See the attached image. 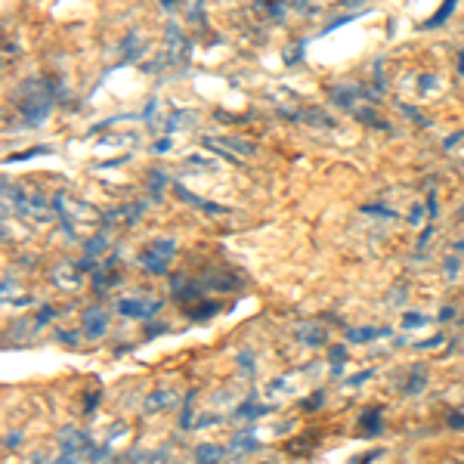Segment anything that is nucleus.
I'll use <instances>...</instances> for the list:
<instances>
[{
  "mask_svg": "<svg viewBox=\"0 0 464 464\" xmlns=\"http://www.w3.org/2000/svg\"><path fill=\"white\" fill-rule=\"evenodd\" d=\"M424 322H428L424 313H406V316H402V325L406 328H418V325H424Z\"/></svg>",
  "mask_w": 464,
  "mask_h": 464,
  "instance_id": "34",
  "label": "nucleus"
},
{
  "mask_svg": "<svg viewBox=\"0 0 464 464\" xmlns=\"http://www.w3.org/2000/svg\"><path fill=\"white\" fill-rule=\"evenodd\" d=\"M461 137H464V133H461V130H458V133H452V137H449V139H446V143H443V146H446V149H452V146H455V143H458V139H461Z\"/></svg>",
  "mask_w": 464,
  "mask_h": 464,
  "instance_id": "50",
  "label": "nucleus"
},
{
  "mask_svg": "<svg viewBox=\"0 0 464 464\" xmlns=\"http://www.w3.org/2000/svg\"><path fill=\"white\" fill-rule=\"evenodd\" d=\"M359 211H362V214H378V217H387V220H393V217H396V211H390V207H387V205H362V207H359Z\"/></svg>",
  "mask_w": 464,
  "mask_h": 464,
  "instance_id": "31",
  "label": "nucleus"
},
{
  "mask_svg": "<svg viewBox=\"0 0 464 464\" xmlns=\"http://www.w3.org/2000/svg\"><path fill=\"white\" fill-rule=\"evenodd\" d=\"M56 313H59V310H56V306H50V303H43V306H41V313H37V316H34V328H41V325H47V322H50V319H53V316H56Z\"/></svg>",
  "mask_w": 464,
  "mask_h": 464,
  "instance_id": "30",
  "label": "nucleus"
},
{
  "mask_svg": "<svg viewBox=\"0 0 464 464\" xmlns=\"http://www.w3.org/2000/svg\"><path fill=\"white\" fill-rule=\"evenodd\" d=\"M424 384H428V369H424V365H411L409 381H406V393L409 396H418V393L424 390Z\"/></svg>",
  "mask_w": 464,
  "mask_h": 464,
  "instance_id": "13",
  "label": "nucleus"
},
{
  "mask_svg": "<svg viewBox=\"0 0 464 464\" xmlns=\"http://www.w3.org/2000/svg\"><path fill=\"white\" fill-rule=\"evenodd\" d=\"M161 303L164 301H158V297H121L118 301V313L130 319H149L161 310Z\"/></svg>",
  "mask_w": 464,
  "mask_h": 464,
  "instance_id": "3",
  "label": "nucleus"
},
{
  "mask_svg": "<svg viewBox=\"0 0 464 464\" xmlns=\"http://www.w3.org/2000/svg\"><path fill=\"white\" fill-rule=\"evenodd\" d=\"M260 6H264V10L269 13V16H275V19H282V16H285V6L273 4V0H269V4H260Z\"/></svg>",
  "mask_w": 464,
  "mask_h": 464,
  "instance_id": "39",
  "label": "nucleus"
},
{
  "mask_svg": "<svg viewBox=\"0 0 464 464\" xmlns=\"http://www.w3.org/2000/svg\"><path fill=\"white\" fill-rule=\"evenodd\" d=\"M458 69H461V74H464V50L458 53Z\"/></svg>",
  "mask_w": 464,
  "mask_h": 464,
  "instance_id": "52",
  "label": "nucleus"
},
{
  "mask_svg": "<svg viewBox=\"0 0 464 464\" xmlns=\"http://www.w3.org/2000/svg\"><path fill=\"white\" fill-rule=\"evenodd\" d=\"M452 13H455V0H446V4L439 6V13H437V16H433V19L428 22V28H439V25H443V22H446L449 16H452Z\"/></svg>",
  "mask_w": 464,
  "mask_h": 464,
  "instance_id": "26",
  "label": "nucleus"
},
{
  "mask_svg": "<svg viewBox=\"0 0 464 464\" xmlns=\"http://www.w3.org/2000/svg\"><path fill=\"white\" fill-rule=\"evenodd\" d=\"M164 41H168V50H164V62H186V59H189V41H186V34L179 32V25L177 22H168V25H164Z\"/></svg>",
  "mask_w": 464,
  "mask_h": 464,
  "instance_id": "2",
  "label": "nucleus"
},
{
  "mask_svg": "<svg viewBox=\"0 0 464 464\" xmlns=\"http://www.w3.org/2000/svg\"><path fill=\"white\" fill-rule=\"evenodd\" d=\"M303 47H306V41H301V43H297V47H291V50H288V56H285V62H288V65H294L297 59L303 56Z\"/></svg>",
  "mask_w": 464,
  "mask_h": 464,
  "instance_id": "36",
  "label": "nucleus"
},
{
  "mask_svg": "<svg viewBox=\"0 0 464 464\" xmlns=\"http://www.w3.org/2000/svg\"><path fill=\"white\" fill-rule=\"evenodd\" d=\"M74 273V266H69V264H65V266H59L56 269V285H65V288H78L81 285V275H71Z\"/></svg>",
  "mask_w": 464,
  "mask_h": 464,
  "instance_id": "19",
  "label": "nucleus"
},
{
  "mask_svg": "<svg viewBox=\"0 0 464 464\" xmlns=\"http://www.w3.org/2000/svg\"><path fill=\"white\" fill-rule=\"evenodd\" d=\"M84 338L87 341H100L102 334L109 332V316H106V310H100V306H87V313H84Z\"/></svg>",
  "mask_w": 464,
  "mask_h": 464,
  "instance_id": "5",
  "label": "nucleus"
},
{
  "mask_svg": "<svg viewBox=\"0 0 464 464\" xmlns=\"http://www.w3.org/2000/svg\"><path fill=\"white\" fill-rule=\"evenodd\" d=\"M409 223H411V226H418V223H421V205H415V207H411Z\"/></svg>",
  "mask_w": 464,
  "mask_h": 464,
  "instance_id": "48",
  "label": "nucleus"
},
{
  "mask_svg": "<svg viewBox=\"0 0 464 464\" xmlns=\"http://www.w3.org/2000/svg\"><path fill=\"white\" fill-rule=\"evenodd\" d=\"M170 406H177V393L170 390V387H164V390H155V393L146 400V411H149V415H155V411H168Z\"/></svg>",
  "mask_w": 464,
  "mask_h": 464,
  "instance_id": "8",
  "label": "nucleus"
},
{
  "mask_svg": "<svg viewBox=\"0 0 464 464\" xmlns=\"http://www.w3.org/2000/svg\"><path fill=\"white\" fill-rule=\"evenodd\" d=\"M229 449H232V452H238V455L254 452V449H257V437H254L251 428H248V430H242V433H236V437H232Z\"/></svg>",
  "mask_w": 464,
  "mask_h": 464,
  "instance_id": "16",
  "label": "nucleus"
},
{
  "mask_svg": "<svg viewBox=\"0 0 464 464\" xmlns=\"http://www.w3.org/2000/svg\"><path fill=\"white\" fill-rule=\"evenodd\" d=\"M164 332H168V325H164V322H152V325L146 328L149 338H155V334H164Z\"/></svg>",
  "mask_w": 464,
  "mask_h": 464,
  "instance_id": "41",
  "label": "nucleus"
},
{
  "mask_svg": "<svg viewBox=\"0 0 464 464\" xmlns=\"http://www.w3.org/2000/svg\"><path fill=\"white\" fill-rule=\"evenodd\" d=\"M455 251H464V242H458V245H455Z\"/></svg>",
  "mask_w": 464,
  "mask_h": 464,
  "instance_id": "53",
  "label": "nucleus"
},
{
  "mask_svg": "<svg viewBox=\"0 0 464 464\" xmlns=\"http://www.w3.org/2000/svg\"><path fill=\"white\" fill-rule=\"evenodd\" d=\"M111 285H118V275L115 273H93V288L96 291H100V294H102V291H106V288H111Z\"/></svg>",
  "mask_w": 464,
  "mask_h": 464,
  "instance_id": "28",
  "label": "nucleus"
},
{
  "mask_svg": "<svg viewBox=\"0 0 464 464\" xmlns=\"http://www.w3.org/2000/svg\"><path fill=\"white\" fill-rule=\"evenodd\" d=\"M359 96H362V90H359V87H334L332 90V100L334 102H338V106L341 109H353V102L359 100Z\"/></svg>",
  "mask_w": 464,
  "mask_h": 464,
  "instance_id": "15",
  "label": "nucleus"
},
{
  "mask_svg": "<svg viewBox=\"0 0 464 464\" xmlns=\"http://www.w3.org/2000/svg\"><path fill=\"white\" fill-rule=\"evenodd\" d=\"M238 285H242V275L232 273V269H214L205 275V288L211 291H236Z\"/></svg>",
  "mask_w": 464,
  "mask_h": 464,
  "instance_id": "6",
  "label": "nucleus"
},
{
  "mask_svg": "<svg viewBox=\"0 0 464 464\" xmlns=\"http://www.w3.org/2000/svg\"><path fill=\"white\" fill-rule=\"evenodd\" d=\"M449 428H452V430H464V411H458V415L449 418Z\"/></svg>",
  "mask_w": 464,
  "mask_h": 464,
  "instance_id": "44",
  "label": "nucleus"
},
{
  "mask_svg": "<svg viewBox=\"0 0 464 464\" xmlns=\"http://www.w3.org/2000/svg\"><path fill=\"white\" fill-rule=\"evenodd\" d=\"M96 406H100V390H93V393H90L87 400H84V411H87V415H93Z\"/></svg>",
  "mask_w": 464,
  "mask_h": 464,
  "instance_id": "38",
  "label": "nucleus"
},
{
  "mask_svg": "<svg viewBox=\"0 0 464 464\" xmlns=\"http://www.w3.org/2000/svg\"><path fill=\"white\" fill-rule=\"evenodd\" d=\"M369 375H371V371H359V375H356V378H350L347 384H350V387H359V384H365V381H369Z\"/></svg>",
  "mask_w": 464,
  "mask_h": 464,
  "instance_id": "45",
  "label": "nucleus"
},
{
  "mask_svg": "<svg viewBox=\"0 0 464 464\" xmlns=\"http://www.w3.org/2000/svg\"><path fill=\"white\" fill-rule=\"evenodd\" d=\"M201 16H205V4H192L186 10V19H192V22H201Z\"/></svg>",
  "mask_w": 464,
  "mask_h": 464,
  "instance_id": "37",
  "label": "nucleus"
},
{
  "mask_svg": "<svg viewBox=\"0 0 464 464\" xmlns=\"http://www.w3.org/2000/svg\"><path fill=\"white\" fill-rule=\"evenodd\" d=\"M164 189H168V174L164 170H149V196H152V201H161Z\"/></svg>",
  "mask_w": 464,
  "mask_h": 464,
  "instance_id": "17",
  "label": "nucleus"
},
{
  "mask_svg": "<svg viewBox=\"0 0 464 464\" xmlns=\"http://www.w3.org/2000/svg\"><path fill=\"white\" fill-rule=\"evenodd\" d=\"M53 211H56V214H71V217H78V220H100V214H96L93 207L84 205V201L69 198L65 192H56V198H53Z\"/></svg>",
  "mask_w": 464,
  "mask_h": 464,
  "instance_id": "4",
  "label": "nucleus"
},
{
  "mask_svg": "<svg viewBox=\"0 0 464 464\" xmlns=\"http://www.w3.org/2000/svg\"><path fill=\"white\" fill-rule=\"evenodd\" d=\"M443 273H446V279H455V275H458V254H449L443 260Z\"/></svg>",
  "mask_w": 464,
  "mask_h": 464,
  "instance_id": "32",
  "label": "nucleus"
},
{
  "mask_svg": "<svg viewBox=\"0 0 464 464\" xmlns=\"http://www.w3.org/2000/svg\"><path fill=\"white\" fill-rule=\"evenodd\" d=\"M106 245H109V236H106V232H100V236L87 238V245H84V254H87V260H90V257H100Z\"/></svg>",
  "mask_w": 464,
  "mask_h": 464,
  "instance_id": "21",
  "label": "nucleus"
},
{
  "mask_svg": "<svg viewBox=\"0 0 464 464\" xmlns=\"http://www.w3.org/2000/svg\"><path fill=\"white\" fill-rule=\"evenodd\" d=\"M139 264H143L146 269H149V273H152V275H164V273H168V264H164V260L158 257V254H152V251H139Z\"/></svg>",
  "mask_w": 464,
  "mask_h": 464,
  "instance_id": "18",
  "label": "nucleus"
},
{
  "mask_svg": "<svg viewBox=\"0 0 464 464\" xmlns=\"http://www.w3.org/2000/svg\"><path fill=\"white\" fill-rule=\"evenodd\" d=\"M168 149H170V139L164 137V139H158V143L152 146V152H155V155H161V152H168Z\"/></svg>",
  "mask_w": 464,
  "mask_h": 464,
  "instance_id": "47",
  "label": "nucleus"
},
{
  "mask_svg": "<svg viewBox=\"0 0 464 464\" xmlns=\"http://www.w3.org/2000/svg\"><path fill=\"white\" fill-rule=\"evenodd\" d=\"M137 50H139V34L130 32V34H127L124 41H121V56H124V59H137V56H139Z\"/></svg>",
  "mask_w": 464,
  "mask_h": 464,
  "instance_id": "23",
  "label": "nucleus"
},
{
  "mask_svg": "<svg viewBox=\"0 0 464 464\" xmlns=\"http://www.w3.org/2000/svg\"><path fill=\"white\" fill-rule=\"evenodd\" d=\"M356 118H359V121H365V124H371V127H375V130H384V127H390V124L378 121V115H375V111H371V109H359V111H356Z\"/></svg>",
  "mask_w": 464,
  "mask_h": 464,
  "instance_id": "29",
  "label": "nucleus"
},
{
  "mask_svg": "<svg viewBox=\"0 0 464 464\" xmlns=\"http://www.w3.org/2000/svg\"><path fill=\"white\" fill-rule=\"evenodd\" d=\"M217 313H220V303H201L198 310H186V316H189L192 322H201V319H211V316H217Z\"/></svg>",
  "mask_w": 464,
  "mask_h": 464,
  "instance_id": "22",
  "label": "nucleus"
},
{
  "mask_svg": "<svg viewBox=\"0 0 464 464\" xmlns=\"http://www.w3.org/2000/svg\"><path fill=\"white\" fill-rule=\"evenodd\" d=\"M390 334H393V328L381 325V328H350L347 338L353 343H365V341H375V338H390Z\"/></svg>",
  "mask_w": 464,
  "mask_h": 464,
  "instance_id": "11",
  "label": "nucleus"
},
{
  "mask_svg": "<svg viewBox=\"0 0 464 464\" xmlns=\"http://www.w3.org/2000/svg\"><path fill=\"white\" fill-rule=\"evenodd\" d=\"M455 316V310L452 306H446V310H439V319H452Z\"/></svg>",
  "mask_w": 464,
  "mask_h": 464,
  "instance_id": "51",
  "label": "nucleus"
},
{
  "mask_svg": "<svg viewBox=\"0 0 464 464\" xmlns=\"http://www.w3.org/2000/svg\"><path fill=\"white\" fill-rule=\"evenodd\" d=\"M428 214H430V217H437V214H439V205H437V192H433V196H428Z\"/></svg>",
  "mask_w": 464,
  "mask_h": 464,
  "instance_id": "46",
  "label": "nucleus"
},
{
  "mask_svg": "<svg viewBox=\"0 0 464 464\" xmlns=\"http://www.w3.org/2000/svg\"><path fill=\"white\" fill-rule=\"evenodd\" d=\"M439 343H443V334H433V338H428V341L418 343V350H430V347H439Z\"/></svg>",
  "mask_w": 464,
  "mask_h": 464,
  "instance_id": "40",
  "label": "nucleus"
},
{
  "mask_svg": "<svg viewBox=\"0 0 464 464\" xmlns=\"http://www.w3.org/2000/svg\"><path fill=\"white\" fill-rule=\"evenodd\" d=\"M236 362H238V369H242V375H245V378H251V375H254V353H251V350H238Z\"/></svg>",
  "mask_w": 464,
  "mask_h": 464,
  "instance_id": "25",
  "label": "nucleus"
},
{
  "mask_svg": "<svg viewBox=\"0 0 464 464\" xmlns=\"http://www.w3.org/2000/svg\"><path fill=\"white\" fill-rule=\"evenodd\" d=\"M402 111H406V115L411 118V121H418V124H421V127H428V118H421V115H418V111L411 109V106H402Z\"/></svg>",
  "mask_w": 464,
  "mask_h": 464,
  "instance_id": "43",
  "label": "nucleus"
},
{
  "mask_svg": "<svg viewBox=\"0 0 464 464\" xmlns=\"http://www.w3.org/2000/svg\"><path fill=\"white\" fill-rule=\"evenodd\" d=\"M328 356H332V365H334V371H341L343 359H347V347H341V343H338V347H332V353H328Z\"/></svg>",
  "mask_w": 464,
  "mask_h": 464,
  "instance_id": "33",
  "label": "nucleus"
},
{
  "mask_svg": "<svg viewBox=\"0 0 464 464\" xmlns=\"http://www.w3.org/2000/svg\"><path fill=\"white\" fill-rule=\"evenodd\" d=\"M149 251H152V254H158V257L164 260V264H168V260L177 254V242H174V238H161V242L149 245Z\"/></svg>",
  "mask_w": 464,
  "mask_h": 464,
  "instance_id": "20",
  "label": "nucleus"
},
{
  "mask_svg": "<svg viewBox=\"0 0 464 464\" xmlns=\"http://www.w3.org/2000/svg\"><path fill=\"white\" fill-rule=\"evenodd\" d=\"M359 424H362V437H378L381 433V424H384V411H381L378 406L375 409H365L362 415H359Z\"/></svg>",
  "mask_w": 464,
  "mask_h": 464,
  "instance_id": "9",
  "label": "nucleus"
},
{
  "mask_svg": "<svg viewBox=\"0 0 464 464\" xmlns=\"http://www.w3.org/2000/svg\"><path fill=\"white\" fill-rule=\"evenodd\" d=\"M174 189H177V196H179V198H183V201H186V205H192V207H198V211H205V214H226V207H223V205H214V201H205V198H198V196H192V192H189V189H186V186H183V183H177V186H174Z\"/></svg>",
  "mask_w": 464,
  "mask_h": 464,
  "instance_id": "7",
  "label": "nucleus"
},
{
  "mask_svg": "<svg viewBox=\"0 0 464 464\" xmlns=\"http://www.w3.org/2000/svg\"><path fill=\"white\" fill-rule=\"evenodd\" d=\"M192 400H196V393L186 396V409H183V418H179V428H183V430L198 428V424H196V415H192Z\"/></svg>",
  "mask_w": 464,
  "mask_h": 464,
  "instance_id": "24",
  "label": "nucleus"
},
{
  "mask_svg": "<svg viewBox=\"0 0 464 464\" xmlns=\"http://www.w3.org/2000/svg\"><path fill=\"white\" fill-rule=\"evenodd\" d=\"M223 446H214V443H201L196 446V461L198 464H220L223 461Z\"/></svg>",
  "mask_w": 464,
  "mask_h": 464,
  "instance_id": "12",
  "label": "nucleus"
},
{
  "mask_svg": "<svg viewBox=\"0 0 464 464\" xmlns=\"http://www.w3.org/2000/svg\"><path fill=\"white\" fill-rule=\"evenodd\" d=\"M59 341H65V343H74V341H78V334H74V332H62V328H59Z\"/></svg>",
  "mask_w": 464,
  "mask_h": 464,
  "instance_id": "49",
  "label": "nucleus"
},
{
  "mask_svg": "<svg viewBox=\"0 0 464 464\" xmlns=\"http://www.w3.org/2000/svg\"><path fill=\"white\" fill-rule=\"evenodd\" d=\"M4 443H6V449H16V446L22 443V433H19V430H13V433H6V439H4Z\"/></svg>",
  "mask_w": 464,
  "mask_h": 464,
  "instance_id": "42",
  "label": "nucleus"
},
{
  "mask_svg": "<svg viewBox=\"0 0 464 464\" xmlns=\"http://www.w3.org/2000/svg\"><path fill=\"white\" fill-rule=\"evenodd\" d=\"M322 402H325V393L316 390V393L310 396V400H303V409H306V411H316V409H322Z\"/></svg>",
  "mask_w": 464,
  "mask_h": 464,
  "instance_id": "35",
  "label": "nucleus"
},
{
  "mask_svg": "<svg viewBox=\"0 0 464 464\" xmlns=\"http://www.w3.org/2000/svg\"><path fill=\"white\" fill-rule=\"evenodd\" d=\"M59 84L50 78H28L16 93V111L25 127H37L47 121V115L53 111V102L59 100Z\"/></svg>",
  "mask_w": 464,
  "mask_h": 464,
  "instance_id": "1",
  "label": "nucleus"
},
{
  "mask_svg": "<svg viewBox=\"0 0 464 464\" xmlns=\"http://www.w3.org/2000/svg\"><path fill=\"white\" fill-rule=\"evenodd\" d=\"M266 411H269V409H266V406H260V402L251 396V400H245L242 406H236V418H238V421H254V418L266 415Z\"/></svg>",
  "mask_w": 464,
  "mask_h": 464,
  "instance_id": "14",
  "label": "nucleus"
},
{
  "mask_svg": "<svg viewBox=\"0 0 464 464\" xmlns=\"http://www.w3.org/2000/svg\"><path fill=\"white\" fill-rule=\"evenodd\" d=\"M297 338H301L306 347H322V343H325V328L313 325V322H303V325H297Z\"/></svg>",
  "mask_w": 464,
  "mask_h": 464,
  "instance_id": "10",
  "label": "nucleus"
},
{
  "mask_svg": "<svg viewBox=\"0 0 464 464\" xmlns=\"http://www.w3.org/2000/svg\"><path fill=\"white\" fill-rule=\"evenodd\" d=\"M183 121H196V115H192V111H183V109H177L174 115H170V121L164 124V130H168V133H174V130H177V127L183 124Z\"/></svg>",
  "mask_w": 464,
  "mask_h": 464,
  "instance_id": "27",
  "label": "nucleus"
}]
</instances>
